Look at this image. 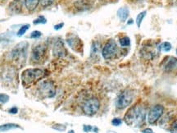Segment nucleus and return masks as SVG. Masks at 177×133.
Listing matches in <instances>:
<instances>
[{"label": "nucleus", "instance_id": "1", "mask_svg": "<svg viewBox=\"0 0 177 133\" xmlns=\"http://www.w3.org/2000/svg\"><path fill=\"white\" fill-rule=\"evenodd\" d=\"M124 119L128 126L136 128L142 127L146 119V108L142 105H134L127 111Z\"/></svg>", "mask_w": 177, "mask_h": 133}, {"label": "nucleus", "instance_id": "2", "mask_svg": "<svg viewBox=\"0 0 177 133\" xmlns=\"http://www.w3.org/2000/svg\"><path fill=\"white\" fill-rule=\"evenodd\" d=\"M44 71L39 68H28L22 73V85L24 87H30L44 77Z\"/></svg>", "mask_w": 177, "mask_h": 133}, {"label": "nucleus", "instance_id": "3", "mask_svg": "<svg viewBox=\"0 0 177 133\" xmlns=\"http://www.w3.org/2000/svg\"><path fill=\"white\" fill-rule=\"evenodd\" d=\"M100 108V102L96 97H91L84 102L82 105V110L86 115H94Z\"/></svg>", "mask_w": 177, "mask_h": 133}, {"label": "nucleus", "instance_id": "4", "mask_svg": "<svg viewBox=\"0 0 177 133\" xmlns=\"http://www.w3.org/2000/svg\"><path fill=\"white\" fill-rule=\"evenodd\" d=\"M39 92L44 98H53L56 95V85L52 80H44L39 85Z\"/></svg>", "mask_w": 177, "mask_h": 133}, {"label": "nucleus", "instance_id": "5", "mask_svg": "<svg viewBox=\"0 0 177 133\" xmlns=\"http://www.w3.org/2000/svg\"><path fill=\"white\" fill-rule=\"evenodd\" d=\"M134 99V93L130 90H125L118 96L116 105L119 109H123L132 103Z\"/></svg>", "mask_w": 177, "mask_h": 133}, {"label": "nucleus", "instance_id": "6", "mask_svg": "<svg viewBox=\"0 0 177 133\" xmlns=\"http://www.w3.org/2000/svg\"><path fill=\"white\" fill-rule=\"evenodd\" d=\"M118 48L117 43L113 40H109L102 48V55L105 59H112L116 57L117 53Z\"/></svg>", "mask_w": 177, "mask_h": 133}, {"label": "nucleus", "instance_id": "7", "mask_svg": "<svg viewBox=\"0 0 177 133\" xmlns=\"http://www.w3.org/2000/svg\"><path fill=\"white\" fill-rule=\"evenodd\" d=\"M47 53V47L44 44H39L32 49L31 60L35 63H40L43 61Z\"/></svg>", "mask_w": 177, "mask_h": 133}, {"label": "nucleus", "instance_id": "8", "mask_svg": "<svg viewBox=\"0 0 177 133\" xmlns=\"http://www.w3.org/2000/svg\"><path fill=\"white\" fill-rule=\"evenodd\" d=\"M164 113V107L160 104H157L153 106L150 109V111L149 113V116H148V121L149 124H154L156 123L158 119L162 116Z\"/></svg>", "mask_w": 177, "mask_h": 133}, {"label": "nucleus", "instance_id": "9", "mask_svg": "<svg viewBox=\"0 0 177 133\" xmlns=\"http://www.w3.org/2000/svg\"><path fill=\"white\" fill-rule=\"evenodd\" d=\"M28 48V43L22 42L18 44L12 51V58L14 60H18L21 58H26Z\"/></svg>", "mask_w": 177, "mask_h": 133}, {"label": "nucleus", "instance_id": "10", "mask_svg": "<svg viewBox=\"0 0 177 133\" xmlns=\"http://www.w3.org/2000/svg\"><path fill=\"white\" fill-rule=\"evenodd\" d=\"M53 53L55 57L61 58L66 55V48L64 46V43L62 40H57L54 45L53 48Z\"/></svg>", "mask_w": 177, "mask_h": 133}, {"label": "nucleus", "instance_id": "11", "mask_svg": "<svg viewBox=\"0 0 177 133\" xmlns=\"http://www.w3.org/2000/svg\"><path fill=\"white\" fill-rule=\"evenodd\" d=\"M93 3L91 0H78L75 3V8L79 11H85L91 8Z\"/></svg>", "mask_w": 177, "mask_h": 133}, {"label": "nucleus", "instance_id": "12", "mask_svg": "<svg viewBox=\"0 0 177 133\" xmlns=\"http://www.w3.org/2000/svg\"><path fill=\"white\" fill-rule=\"evenodd\" d=\"M67 43L71 48H73L75 51H80L81 48H82V42L80 39L76 36H72L70 39H67Z\"/></svg>", "mask_w": 177, "mask_h": 133}, {"label": "nucleus", "instance_id": "13", "mask_svg": "<svg viewBox=\"0 0 177 133\" xmlns=\"http://www.w3.org/2000/svg\"><path fill=\"white\" fill-rule=\"evenodd\" d=\"M177 68V59L174 57L167 58L166 63L164 65V69L166 72H171L172 70Z\"/></svg>", "mask_w": 177, "mask_h": 133}, {"label": "nucleus", "instance_id": "14", "mask_svg": "<svg viewBox=\"0 0 177 133\" xmlns=\"http://www.w3.org/2000/svg\"><path fill=\"white\" fill-rule=\"evenodd\" d=\"M141 54H142V56L144 59H153V57L155 55V52H154V50L153 48V46H151V45L149 46V47L144 46V48H142V50H141Z\"/></svg>", "mask_w": 177, "mask_h": 133}, {"label": "nucleus", "instance_id": "15", "mask_svg": "<svg viewBox=\"0 0 177 133\" xmlns=\"http://www.w3.org/2000/svg\"><path fill=\"white\" fill-rule=\"evenodd\" d=\"M129 9L127 8H121L117 11V16L120 18V20L124 22L127 20L129 16Z\"/></svg>", "mask_w": 177, "mask_h": 133}, {"label": "nucleus", "instance_id": "16", "mask_svg": "<svg viewBox=\"0 0 177 133\" xmlns=\"http://www.w3.org/2000/svg\"><path fill=\"white\" fill-rule=\"evenodd\" d=\"M41 0H25V4L29 11H34Z\"/></svg>", "mask_w": 177, "mask_h": 133}, {"label": "nucleus", "instance_id": "17", "mask_svg": "<svg viewBox=\"0 0 177 133\" xmlns=\"http://www.w3.org/2000/svg\"><path fill=\"white\" fill-rule=\"evenodd\" d=\"M15 128H21V127L17 124L14 123H7L0 126V132H7L11 129H15Z\"/></svg>", "mask_w": 177, "mask_h": 133}, {"label": "nucleus", "instance_id": "18", "mask_svg": "<svg viewBox=\"0 0 177 133\" xmlns=\"http://www.w3.org/2000/svg\"><path fill=\"white\" fill-rule=\"evenodd\" d=\"M158 49L163 52H169L172 49V44L169 42H163L159 45Z\"/></svg>", "mask_w": 177, "mask_h": 133}, {"label": "nucleus", "instance_id": "19", "mask_svg": "<svg viewBox=\"0 0 177 133\" xmlns=\"http://www.w3.org/2000/svg\"><path fill=\"white\" fill-rule=\"evenodd\" d=\"M119 43H120V45L122 46V47H127L130 44V40L129 37L127 36H124V37L121 38L119 40Z\"/></svg>", "mask_w": 177, "mask_h": 133}, {"label": "nucleus", "instance_id": "20", "mask_svg": "<svg viewBox=\"0 0 177 133\" xmlns=\"http://www.w3.org/2000/svg\"><path fill=\"white\" fill-rule=\"evenodd\" d=\"M146 14H147V12H146V11H143V12H141L140 14L137 16V18H136V24H137L138 27H140L141 23H142V21H143V19L144 18Z\"/></svg>", "mask_w": 177, "mask_h": 133}, {"label": "nucleus", "instance_id": "21", "mask_svg": "<svg viewBox=\"0 0 177 133\" xmlns=\"http://www.w3.org/2000/svg\"><path fill=\"white\" fill-rule=\"evenodd\" d=\"M29 28H30V25H29V24H26V25L22 26V27L19 29L18 32H17V36H19V37L22 36V35H23L29 30Z\"/></svg>", "mask_w": 177, "mask_h": 133}, {"label": "nucleus", "instance_id": "22", "mask_svg": "<svg viewBox=\"0 0 177 133\" xmlns=\"http://www.w3.org/2000/svg\"><path fill=\"white\" fill-rule=\"evenodd\" d=\"M47 22V20L46 18L43 16H39L38 18H36L35 21H33V23L35 25H37V24H45Z\"/></svg>", "mask_w": 177, "mask_h": 133}, {"label": "nucleus", "instance_id": "23", "mask_svg": "<svg viewBox=\"0 0 177 133\" xmlns=\"http://www.w3.org/2000/svg\"><path fill=\"white\" fill-rule=\"evenodd\" d=\"M100 44H98V43H94V44L92 45V55L93 54H98V51H99V49H100Z\"/></svg>", "mask_w": 177, "mask_h": 133}, {"label": "nucleus", "instance_id": "24", "mask_svg": "<svg viewBox=\"0 0 177 133\" xmlns=\"http://www.w3.org/2000/svg\"><path fill=\"white\" fill-rule=\"evenodd\" d=\"M55 1H56V0H41V1H40V3H41V6H42V7L46 8V7L52 5Z\"/></svg>", "mask_w": 177, "mask_h": 133}, {"label": "nucleus", "instance_id": "25", "mask_svg": "<svg viewBox=\"0 0 177 133\" xmlns=\"http://www.w3.org/2000/svg\"><path fill=\"white\" fill-rule=\"evenodd\" d=\"M9 100V96L6 94H0V103L5 104Z\"/></svg>", "mask_w": 177, "mask_h": 133}, {"label": "nucleus", "instance_id": "26", "mask_svg": "<svg viewBox=\"0 0 177 133\" xmlns=\"http://www.w3.org/2000/svg\"><path fill=\"white\" fill-rule=\"evenodd\" d=\"M170 131L172 133H177V118L173 122L171 126Z\"/></svg>", "mask_w": 177, "mask_h": 133}, {"label": "nucleus", "instance_id": "27", "mask_svg": "<svg viewBox=\"0 0 177 133\" xmlns=\"http://www.w3.org/2000/svg\"><path fill=\"white\" fill-rule=\"evenodd\" d=\"M42 35V33L39 31H34L31 34V36L30 37L32 38V39H37V38L40 37Z\"/></svg>", "mask_w": 177, "mask_h": 133}, {"label": "nucleus", "instance_id": "28", "mask_svg": "<svg viewBox=\"0 0 177 133\" xmlns=\"http://www.w3.org/2000/svg\"><path fill=\"white\" fill-rule=\"evenodd\" d=\"M53 128H54V129H56V130H58V131H61V132H62V131H65L66 128V126L58 124V125H54V126H53Z\"/></svg>", "mask_w": 177, "mask_h": 133}, {"label": "nucleus", "instance_id": "29", "mask_svg": "<svg viewBox=\"0 0 177 133\" xmlns=\"http://www.w3.org/2000/svg\"><path fill=\"white\" fill-rule=\"evenodd\" d=\"M121 120L120 119V118H114L113 121H112V123H113V126H115V127H118V126H120L121 124Z\"/></svg>", "mask_w": 177, "mask_h": 133}, {"label": "nucleus", "instance_id": "30", "mask_svg": "<svg viewBox=\"0 0 177 133\" xmlns=\"http://www.w3.org/2000/svg\"><path fill=\"white\" fill-rule=\"evenodd\" d=\"M63 26H64V23H63V22L59 23L58 25H55V26H54V29H55L56 31H57V30H60V29H62V28L63 27Z\"/></svg>", "mask_w": 177, "mask_h": 133}, {"label": "nucleus", "instance_id": "31", "mask_svg": "<svg viewBox=\"0 0 177 133\" xmlns=\"http://www.w3.org/2000/svg\"><path fill=\"white\" fill-rule=\"evenodd\" d=\"M17 112H18V109H17L16 107H13V108H12L11 109L9 110V113H12V114H16Z\"/></svg>", "mask_w": 177, "mask_h": 133}, {"label": "nucleus", "instance_id": "32", "mask_svg": "<svg viewBox=\"0 0 177 133\" xmlns=\"http://www.w3.org/2000/svg\"><path fill=\"white\" fill-rule=\"evenodd\" d=\"M83 129H84V131H85V132H89L90 131H91L92 130V127L91 126H88V125H85Z\"/></svg>", "mask_w": 177, "mask_h": 133}, {"label": "nucleus", "instance_id": "33", "mask_svg": "<svg viewBox=\"0 0 177 133\" xmlns=\"http://www.w3.org/2000/svg\"><path fill=\"white\" fill-rule=\"evenodd\" d=\"M143 133H154V132H153V131L152 129H150V128H146V129H144V130L143 131Z\"/></svg>", "mask_w": 177, "mask_h": 133}, {"label": "nucleus", "instance_id": "34", "mask_svg": "<svg viewBox=\"0 0 177 133\" xmlns=\"http://www.w3.org/2000/svg\"><path fill=\"white\" fill-rule=\"evenodd\" d=\"M130 24H133V20H130V21H128V25H130Z\"/></svg>", "mask_w": 177, "mask_h": 133}, {"label": "nucleus", "instance_id": "35", "mask_svg": "<svg viewBox=\"0 0 177 133\" xmlns=\"http://www.w3.org/2000/svg\"><path fill=\"white\" fill-rule=\"evenodd\" d=\"M68 133H74V131H72V130H71V131H70Z\"/></svg>", "mask_w": 177, "mask_h": 133}, {"label": "nucleus", "instance_id": "36", "mask_svg": "<svg viewBox=\"0 0 177 133\" xmlns=\"http://www.w3.org/2000/svg\"><path fill=\"white\" fill-rule=\"evenodd\" d=\"M176 52H177V50H176Z\"/></svg>", "mask_w": 177, "mask_h": 133}]
</instances>
